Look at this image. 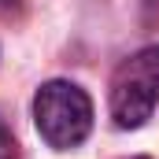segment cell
<instances>
[{
	"label": "cell",
	"instance_id": "1",
	"mask_svg": "<svg viewBox=\"0 0 159 159\" xmlns=\"http://www.w3.org/2000/svg\"><path fill=\"white\" fill-rule=\"evenodd\" d=\"M34 119L52 148H78L93 129V100L74 81H44L34 96Z\"/></svg>",
	"mask_w": 159,
	"mask_h": 159
},
{
	"label": "cell",
	"instance_id": "2",
	"mask_svg": "<svg viewBox=\"0 0 159 159\" xmlns=\"http://www.w3.org/2000/svg\"><path fill=\"white\" fill-rule=\"evenodd\" d=\"M159 104V44L133 52L111 78V119L119 129H137Z\"/></svg>",
	"mask_w": 159,
	"mask_h": 159
},
{
	"label": "cell",
	"instance_id": "3",
	"mask_svg": "<svg viewBox=\"0 0 159 159\" xmlns=\"http://www.w3.org/2000/svg\"><path fill=\"white\" fill-rule=\"evenodd\" d=\"M0 159H19V148H15V137L0 126Z\"/></svg>",
	"mask_w": 159,
	"mask_h": 159
},
{
	"label": "cell",
	"instance_id": "4",
	"mask_svg": "<svg viewBox=\"0 0 159 159\" xmlns=\"http://www.w3.org/2000/svg\"><path fill=\"white\" fill-rule=\"evenodd\" d=\"M133 159H148V156H133Z\"/></svg>",
	"mask_w": 159,
	"mask_h": 159
}]
</instances>
